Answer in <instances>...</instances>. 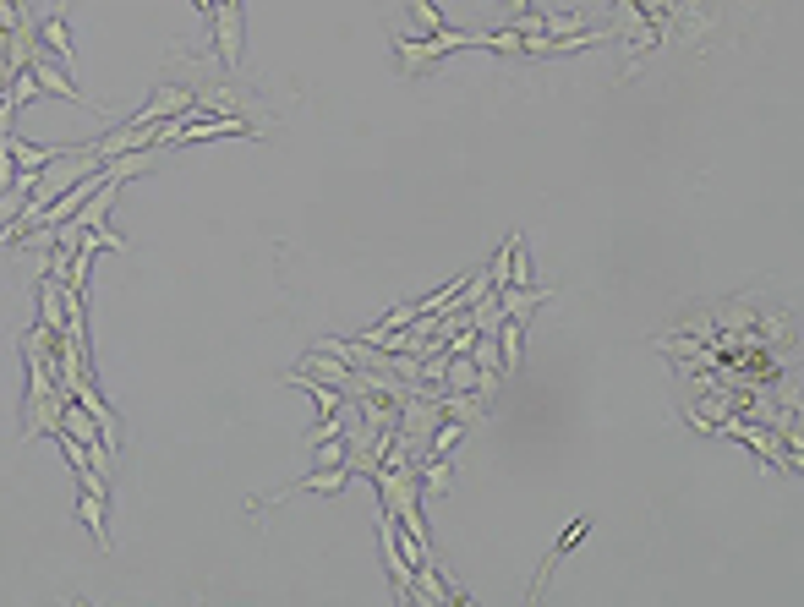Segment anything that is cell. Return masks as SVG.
<instances>
[{
	"label": "cell",
	"instance_id": "cell-5",
	"mask_svg": "<svg viewBox=\"0 0 804 607\" xmlns=\"http://www.w3.org/2000/svg\"><path fill=\"white\" fill-rule=\"evenodd\" d=\"M427 438H433V443H427V454H444V460H449V454H454V443L465 438V422H460V416H449V422H444V427H433Z\"/></svg>",
	"mask_w": 804,
	"mask_h": 607
},
{
	"label": "cell",
	"instance_id": "cell-7",
	"mask_svg": "<svg viewBox=\"0 0 804 607\" xmlns=\"http://www.w3.org/2000/svg\"><path fill=\"white\" fill-rule=\"evenodd\" d=\"M318 465H345V443L340 438H318Z\"/></svg>",
	"mask_w": 804,
	"mask_h": 607
},
{
	"label": "cell",
	"instance_id": "cell-1",
	"mask_svg": "<svg viewBox=\"0 0 804 607\" xmlns=\"http://www.w3.org/2000/svg\"><path fill=\"white\" fill-rule=\"evenodd\" d=\"M208 137H263L247 115H197L170 132V143H208Z\"/></svg>",
	"mask_w": 804,
	"mask_h": 607
},
{
	"label": "cell",
	"instance_id": "cell-8",
	"mask_svg": "<svg viewBox=\"0 0 804 607\" xmlns=\"http://www.w3.org/2000/svg\"><path fill=\"white\" fill-rule=\"evenodd\" d=\"M504 11H509V22H515V17H526V11H531V0H504Z\"/></svg>",
	"mask_w": 804,
	"mask_h": 607
},
{
	"label": "cell",
	"instance_id": "cell-2",
	"mask_svg": "<svg viewBox=\"0 0 804 607\" xmlns=\"http://www.w3.org/2000/svg\"><path fill=\"white\" fill-rule=\"evenodd\" d=\"M214 44H219V61L236 72L241 66V0H219L214 6Z\"/></svg>",
	"mask_w": 804,
	"mask_h": 607
},
{
	"label": "cell",
	"instance_id": "cell-4",
	"mask_svg": "<svg viewBox=\"0 0 804 607\" xmlns=\"http://www.w3.org/2000/svg\"><path fill=\"white\" fill-rule=\"evenodd\" d=\"M586 531H591V520H586V515H580V520H569V531H564V536H558V542H553V547H547V558H542V569H536V586L526 591V597H531V602H536V597H542V591H547V575H553V569H558V558H564V553H569V547H575V542H580V536H586Z\"/></svg>",
	"mask_w": 804,
	"mask_h": 607
},
{
	"label": "cell",
	"instance_id": "cell-6",
	"mask_svg": "<svg viewBox=\"0 0 804 607\" xmlns=\"http://www.w3.org/2000/svg\"><path fill=\"white\" fill-rule=\"evenodd\" d=\"M405 6H411V17H416V22H422V33H416V39H427V33H438V28H449L444 11H438L433 0H405Z\"/></svg>",
	"mask_w": 804,
	"mask_h": 607
},
{
	"label": "cell",
	"instance_id": "cell-3",
	"mask_svg": "<svg viewBox=\"0 0 804 607\" xmlns=\"http://www.w3.org/2000/svg\"><path fill=\"white\" fill-rule=\"evenodd\" d=\"M39 50H50L55 61H61V72H72L77 66V50H72V28H66V11L55 6L50 22H39Z\"/></svg>",
	"mask_w": 804,
	"mask_h": 607
}]
</instances>
